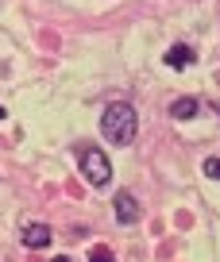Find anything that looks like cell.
<instances>
[{
  "instance_id": "1",
  "label": "cell",
  "mask_w": 220,
  "mask_h": 262,
  "mask_svg": "<svg viewBox=\"0 0 220 262\" xmlns=\"http://www.w3.org/2000/svg\"><path fill=\"white\" fill-rule=\"evenodd\" d=\"M101 131H105V139L116 143V147H128L131 139H135L139 131V116L131 104H124V100H116V104L105 108V116H101Z\"/></svg>"
},
{
  "instance_id": "2",
  "label": "cell",
  "mask_w": 220,
  "mask_h": 262,
  "mask_svg": "<svg viewBox=\"0 0 220 262\" xmlns=\"http://www.w3.org/2000/svg\"><path fill=\"white\" fill-rule=\"evenodd\" d=\"M77 158H82V173L93 181V185H108V181H112V162H108L105 150L89 147V150H82Z\"/></svg>"
},
{
  "instance_id": "3",
  "label": "cell",
  "mask_w": 220,
  "mask_h": 262,
  "mask_svg": "<svg viewBox=\"0 0 220 262\" xmlns=\"http://www.w3.org/2000/svg\"><path fill=\"white\" fill-rule=\"evenodd\" d=\"M112 208H116V220H120V224H135L139 220V201L131 193H116Z\"/></svg>"
},
{
  "instance_id": "4",
  "label": "cell",
  "mask_w": 220,
  "mask_h": 262,
  "mask_svg": "<svg viewBox=\"0 0 220 262\" xmlns=\"http://www.w3.org/2000/svg\"><path fill=\"white\" fill-rule=\"evenodd\" d=\"M50 243V228L47 224H27L24 228V247H31V251H39V247Z\"/></svg>"
},
{
  "instance_id": "5",
  "label": "cell",
  "mask_w": 220,
  "mask_h": 262,
  "mask_svg": "<svg viewBox=\"0 0 220 262\" xmlns=\"http://www.w3.org/2000/svg\"><path fill=\"white\" fill-rule=\"evenodd\" d=\"M166 66H170V70H186V66H193V50H189L186 42H174V47L166 50Z\"/></svg>"
},
{
  "instance_id": "6",
  "label": "cell",
  "mask_w": 220,
  "mask_h": 262,
  "mask_svg": "<svg viewBox=\"0 0 220 262\" xmlns=\"http://www.w3.org/2000/svg\"><path fill=\"white\" fill-rule=\"evenodd\" d=\"M170 112H174V120H193V116H197V100L182 97V100H174V104H170Z\"/></svg>"
},
{
  "instance_id": "7",
  "label": "cell",
  "mask_w": 220,
  "mask_h": 262,
  "mask_svg": "<svg viewBox=\"0 0 220 262\" xmlns=\"http://www.w3.org/2000/svg\"><path fill=\"white\" fill-rule=\"evenodd\" d=\"M89 262H116V254L112 251H108V247H89Z\"/></svg>"
},
{
  "instance_id": "8",
  "label": "cell",
  "mask_w": 220,
  "mask_h": 262,
  "mask_svg": "<svg viewBox=\"0 0 220 262\" xmlns=\"http://www.w3.org/2000/svg\"><path fill=\"white\" fill-rule=\"evenodd\" d=\"M209 178H220V158H205V166H201Z\"/></svg>"
},
{
  "instance_id": "9",
  "label": "cell",
  "mask_w": 220,
  "mask_h": 262,
  "mask_svg": "<svg viewBox=\"0 0 220 262\" xmlns=\"http://www.w3.org/2000/svg\"><path fill=\"white\" fill-rule=\"evenodd\" d=\"M50 262H70V258H62V254H58V258H50Z\"/></svg>"
},
{
  "instance_id": "10",
  "label": "cell",
  "mask_w": 220,
  "mask_h": 262,
  "mask_svg": "<svg viewBox=\"0 0 220 262\" xmlns=\"http://www.w3.org/2000/svg\"><path fill=\"white\" fill-rule=\"evenodd\" d=\"M0 120H4V108H0Z\"/></svg>"
}]
</instances>
